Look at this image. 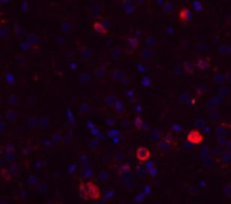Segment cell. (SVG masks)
Instances as JSON below:
<instances>
[{"label": "cell", "mask_w": 231, "mask_h": 204, "mask_svg": "<svg viewBox=\"0 0 231 204\" xmlns=\"http://www.w3.org/2000/svg\"><path fill=\"white\" fill-rule=\"evenodd\" d=\"M87 191H88V195H89L90 200H94V201H97L102 198V193H100V190L98 188V186L94 183V182H87Z\"/></svg>", "instance_id": "obj_1"}, {"label": "cell", "mask_w": 231, "mask_h": 204, "mask_svg": "<svg viewBox=\"0 0 231 204\" xmlns=\"http://www.w3.org/2000/svg\"><path fill=\"white\" fill-rule=\"evenodd\" d=\"M187 141L192 145H200L203 141V134L198 130H192L188 132Z\"/></svg>", "instance_id": "obj_2"}, {"label": "cell", "mask_w": 231, "mask_h": 204, "mask_svg": "<svg viewBox=\"0 0 231 204\" xmlns=\"http://www.w3.org/2000/svg\"><path fill=\"white\" fill-rule=\"evenodd\" d=\"M150 156H151L150 150L148 148H145V147H140V148H138V150L136 152V157L140 162L148 161Z\"/></svg>", "instance_id": "obj_3"}, {"label": "cell", "mask_w": 231, "mask_h": 204, "mask_svg": "<svg viewBox=\"0 0 231 204\" xmlns=\"http://www.w3.org/2000/svg\"><path fill=\"white\" fill-rule=\"evenodd\" d=\"M139 47V40L134 36H131L126 40V49L125 51L130 54H132L134 51Z\"/></svg>", "instance_id": "obj_4"}, {"label": "cell", "mask_w": 231, "mask_h": 204, "mask_svg": "<svg viewBox=\"0 0 231 204\" xmlns=\"http://www.w3.org/2000/svg\"><path fill=\"white\" fill-rule=\"evenodd\" d=\"M191 17H192V14L187 8H183V9L179 11V19L182 20L183 23H187L188 20L191 19Z\"/></svg>", "instance_id": "obj_5"}, {"label": "cell", "mask_w": 231, "mask_h": 204, "mask_svg": "<svg viewBox=\"0 0 231 204\" xmlns=\"http://www.w3.org/2000/svg\"><path fill=\"white\" fill-rule=\"evenodd\" d=\"M92 28H94L97 33H100V34L107 33L106 26L102 23V22H98V20H97V22H94V24H92Z\"/></svg>", "instance_id": "obj_6"}, {"label": "cell", "mask_w": 231, "mask_h": 204, "mask_svg": "<svg viewBox=\"0 0 231 204\" xmlns=\"http://www.w3.org/2000/svg\"><path fill=\"white\" fill-rule=\"evenodd\" d=\"M227 126H228L227 124H220L215 128V135H217V138H219V137H225V134L228 133Z\"/></svg>", "instance_id": "obj_7"}, {"label": "cell", "mask_w": 231, "mask_h": 204, "mask_svg": "<svg viewBox=\"0 0 231 204\" xmlns=\"http://www.w3.org/2000/svg\"><path fill=\"white\" fill-rule=\"evenodd\" d=\"M79 192H80V196L85 200V201H88L90 200L89 195H88V191H87V184L86 183H81L79 185Z\"/></svg>", "instance_id": "obj_8"}, {"label": "cell", "mask_w": 231, "mask_h": 204, "mask_svg": "<svg viewBox=\"0 0 231 204\" xmlns=\"http://www.w3.org/2000/svg\"><path fill=\"white\" fill-rule=\"evenodd\" d=\"M124 72H123L122 70H120V69H115L114 71H113L112 73V78L114 81L116 82H120V81H122L123 79H124Z\"/></svg>", "instance_id": "obj_9"}, {"label": "cell", "mask_w": 231, "mask_h": 204, "mask_svg": "<svg viewBox=\"0 0 231 204\" xmlns=\"http://www.w3.org/2000/svg\"><path fill=\"white\" fill-rule=\"evenodd\" d=\"M5 116H6L7 121L14 122V121H16L17 117H18V113H17V111H15V109H8L6 112V114H5Z\"/></svg>", "instance_id": "obj_10"}, {"label": "cell", "mask_w": 231, "mask_h": 204, "mask_svg": "<svg viewBox=\"0 0 231 204\" xmlns=\"http://www.w3.org/2000/svg\"><path fill=\"white\" fill-rule=\"evenodd\" d=\"M94 73H95L96 79H99V80L103 79V78L105 77V75H106L105 68H103V67H98V68H96V69H95Z\"/></svg>", "instance_id": "obj_11"}, {"label": "cell", "mask_w": 231, "mask_h": 204, "mask_svg": "<svg viewBox=\"0 0 231 204\" xmlns=\"http://www.w3.org/2000/svg\"><path fill=\"white\" fill-rule=\"evenodd\" d=\"M219 158H220V160H221L222 162H225V164H229V162L231 161V151H229V150H225V151L222 152L221 156H220Z\"/></svg>", "instance_id": "obj_12"}, {"label": "cell", "mask_w": 231, "mask_h": 204, "mask_svg": "<svg viewBox=\"0 0 231 204\" xmlns=\"http://www.w3.org/2000/svg\"><path fill=\"white\" fill-rule=\"evenodd\" d=\"M195 66L197 67L200 70H205L206 68H209V66H210V63L208 62V60L205 59H198L197 61H196V63H195Z\"/></svg>", "instance_id": "obj_13"}, {"label": "cell", "mask_w": 231, "mask_h": 204, "mask_svg": "<svg viewBox=\"0 0 231 204\" xmlns=\"http://www.w3.org/2000/svg\"><path fill=\"white\" fill-rule=\"evenodd\" d=\"M79 55L81 56L83 59H89L90 56H91V51H90V49H88L87 46H83V49L80 50Z\"/></svg>", "instance_id": "obj_14"}, {"label": "cell", "mask_w": 231, "mask_h": 204, "mask_svg": "<svg viewBox=\"0 0 231 204\" xmlns=\"http://www.w3.org/2000/svg\"><path fill=\"white\" fill-rule=\"evenodd\" d=\"M183 68H184V71L187 73H194V64L189 61H184L183 63Z\"/></svg>", "instance_id": "obj_15"}, {"label": "cell", "mask_w": 231, "mask_h": 204, "mask_svg": "<svg viewBox=\"0 0 231 204\" xmlns=\"http://www.w3.org/2000/svg\"><path fill=\"white\" fill-rule=\"evenodd\" d=\"M145 45L148 47H153V46L157 45V39H156L153 35H149L147 39H145Z\"/></svg>", "instance_id": "obj_16"}, {"label": "cell", "mask_w": 231, "mask_h": 204, "mask_svg": "<svg viewBox=\"0 0 231 204\" xmlns=\"http://www.w3.org/2000/svg\"><path fill=\"white\" fill-rule=\"evenodd\" d=\"M225 80H227V78H225V75H223V73H217L214 76V81L218 85H222Z\"/></svg>", "instance_id": "obj_17"}, {"label": "cell", "mask_w": 231, "mask_h": 204, "mask_svg": "<svg viewBox=\"0 0 231 204\" xmlns=\"http://www.w3.org/2000/svg\"><path fill=\"white\" fill-rule=\"evenodd\" d=\"M140 55H141L142 59H151L152 55H153V53H152V50L145 49V50H142Z\"/></svg>", "instance_id": "obj_18"}, {"label": "cell", "mask_w": 231, "mask_h": 204, "mask_svg": "<svg viewBox=\"0 0 231 204\" xmlns=\"http://www.w3.org/2000/svg\"><path fill=\"white\" fill-rule=\"evenodd\" d=\"M162 139V135H161V132L159 131V130H155L153 131V133L151 134V140L155 142H159L161 141Z\"/></svg>", "instance_id": "obj_19"}, {"label": "cell", "mask_w": 231, "mask_h": 204, "mask_svg": "<svg viewBox=\"0 0 231 204\" xmlns=\"http://www.w3.org/2000/svg\"><path fill=\"white\" fill-rule=\"evenodd\" d=\"M8 103H9V105H11V106L18 105V103H19V97H18L17 95H9V97H8Z\"/></svg>", "instance_id": "obj_20"}, {"label": "cell", "mask_w": 231, "mask_h": 204, "mask_svg": "<svg viewBox=\"0 0 231 204\" xmlns=\"http://www.w3.org/2000/svg\"><path fill=\"white\" fill-rule=\"evenodd\" d=\"M90 109H91V107H90V105L89 104H87V103H83V104H81V105L79 106V112L83 113V114L89 113Z\"/></svg>", "instance_id": "obj_21"}, {"label": "cell", "mask_w": 231, "mask_h": 204, "mask_svg": "<svg viewBox=\"0 0 231 204\" xmlns=\"http://www.w3.org/2000/svg\"><path fill=\"white\" fill-rule=\"evenodd\" d=\"M1 177L5 181H10L11 179V171H10V169H5L3 168L2 170H1Z\"/></svg>", "instance_id": "obj_22"}, {"label": "cell", "mask_w": 231, "mask_h": 204, "mask_svg": "<svg viewBox=\"0 0 231 204\" xmlns=\"http://www.w3.org/2000/svg\"><path fill=\"white\" fill-rule=\"evenodd\" d=\"M38 122H40V121L37 120L36 116H34V115L30 116V119L27 120V124H28V126H30V128H34V126H36V125L38 124Z\"/></svg>", "instance_id": "obj_23"}, {"label": "cell", "mask_w": 231, "mask_h": 204, "mask_svg": "<svg viewBox=\"0 0 231 204\" xmlns=\"http://www.w3.org/2000/svg\"><path fill=\"white\" fill-rule=\"evenodd\" d=\"M38 125H40V128H42V129L47 128V126H49V117H47V116H42L40 119Z\"/></svg>", "instance_id": "obj_24"}, {"label": "cell", "mask_w": 231, "mask_h": 204, "mask_svg": "<svg viewBox=\"0 0 231 204\" xmlns=\"http://www.w3.org/2000/svg\"><path fill=\"white\" fill-rule=\"evenodd\" d=\"M116 102H117V100H116L115 96H107L105 98V103L109 106H115Z\"/></svg>", "instance_id": "obj_25"}, {"label": "cell", "mask_w": 231, "mask_h": 204, "mask_svg": "<svg viewBox=\"0 0 231 204\" xmlns=\"http://www.w3.org/2000/svg\"><path fill=\"white\" fill-rule=\"evenodd\" d=\"M128 171H130V166L128 164H124V165H122V166H120V167H119L117 174L123 175V174H125V173H128Z\"/></svg>", "instance_id": "obj_26"}, {"label": "cell", "mask_w": 231, "mask_h": 204, "mask_svg": "<svg viewBox=\"0 0 231 204\" xmlns=\"http://www.w3.org/2000/svg\"><path fill=\"white\" fill-rule=\"evenodd\" d=\"M88 147L90 149H97L99 147V140L98 139H91L89 142H88Z\"/></svg>", "instance_id": "obj_27"}, {"label": "cell", "mask_w": 231, "mask_h": 204, "mask_svg": "<svg viewBox=\"0 0 231 204\" xmlns=\"http://www.w3.org/2000/svg\"><path fill=\"white\" fill-rule=\"evenodd\" d=\"M229 140L225 137H219V138H217V143H218L220 147H223V145H228Z\"/></svg>", "instance_id": "obj_28"}, {"label": "cell", "mask_w": 231, "mask_h": 204, "mask_svg": "<svg viewBox=\"0 0 231 204\" xmlns=\"http://www.w3.org/2000/svg\"><path fill=\"white\" fill-rule=\"evenodd\" d=\"M71 30H72V24L70 23V22H64V23H62V31L63 32L69 33Z\"/></svg>", "instance_id": "obj_29"}, {"label": "cell", "mask_w": 231, "mask_h": 204, "mask_svg": "<svg viewBox=\"0 0 231 204\" xmlns=\"http://www.w3.org/2000/svg\"><path fill=\"white\" fill-rule=\"evenodd\" d=\"M158 148L160 149V150H162V151H167L169 148H170V145H168V143H166L165 141H160L158 145Z\"/></svg>", "instance_id": "obj_30"}, {"label": "cell", "mask_w": 231, "mask_h": 204, "mask_svg": "<svg viewBox=\"0 0 231 204\" xmlns=\"http://www.w3.org/2000/svg\"><path fill=\"white\" fill-rule=\"evenodd\" d=\"M134 125H136V128L138 129V130H141V129L143 128V121H142V119L140 116L136 117V120H134Z\"/></svg>", "instance_id": "obj_31"}, {"label": "cell", "mask_w": 231, "mask_h": 204, "mask_svg": "<svg viewBox=\"0 0 231 204\" xmlns=\"http://www.w3.org/2000/svg\"><path fill=\"white\" fill-rule=\"evenodd\" d=\"M26 41L28 44H35L37 42V37H35L34 34H28L26 37Z\"/></svg>", "instance_id": "obj_32"}, {"label": "cell", "mask_w": 231, "mask_h": 204, "mask_svg": "<svg viewBox=\"0 0 231 204\" xmlns=\"http://www.w3.org/2000/svg\"><path fill=\"white\" fill-rule=\"evenodd\" d=\"M108 173L106 170H103V171H100L99 173V175H98V178H99V181L100 182H105L106 179H108Z\"/></svg>", "instance_id": "obj_33"}, {"label": "cell", "mask_w": 231, "mask_h": 204, "mask_svg": "<svg viewBox=\"0 0 231 204\" xmlns=\"http://www.w3.org/2000/svg\"><path fill=\"white\" fill-rule=\"evenodd\" d=\"M162 141H165L166 143H168V145H172V135L170 134V133H167V134H165L164 137H162Z\"/></svg>", "instance_id": "obj_34"}, {"label": "cell", "mask_w": 231, "mask_h": 204, "mask_svg": "<svg viewBox=\"0 0 231 204\" xmlns=\"http://www.w3.org/2000/svg\"><path fill=\"white\" fill-rule=\"evenodd\" d=\"M114 107H115V112L117 113V114H121V113L124 111L122 103L120 102V100H117V102H116V104H115V106H114Z\"/></svg>", "instance_id": "obj_35"}, {"label": "cell", "mask_w": 231, "mask_h": 204, "mask_svg": "<svg viewBox=\"0 0 231 204\" xmlns=\"http://www.w3.org/2000/svg\"><path fill=\"white\" fill-rule=\"evenodd\" d=\"M172 5L170 2H165V6H164V11L167 14H170L172 11Z\"/></svg>", "instance_id": "obj_36"}, {"label": "cell", "mask_w": 231, "mask_h": 204, "mask_svg": "<svg viewBox=\"0 0 231 204\" xmlns=\"http://www.w3.org/2000/svg\"><path fill=\"white\" fill-rule=\"evenodd\" d=\"M119 134H120V132L117 131V130H111V131L107 132V135H108L109 138H112V139H115Z\"/></svg>", "instance_id": "obj_37"}, {"label": "cell", "mask_w": 231, "mask_h": 204, "mask_svg": "<svg viewBox=\"0 0 231 204\" xmlns=\"http://www.w3.org/2000/svg\"><path fill=\"white\" fill-rule=\"evenodd\" d=\"M52 140H53V142H54V143H59V142L62 140V135L58 132V133H55V134L52 137Z\"/></svg>", "instance_id": "obj_38"}, {"label": "cell", "mask_w": 231, "mask_h": 204, "mask_svg": "<svg viewBox=\"0 0 231 204\" xmlns=\"http://www.w3.org/2000/svg\"><path fill=\"white\" fill-rule=\"evenodd\" d=\"M79 79H80V81H83V82H88L90 80V78L87 73H81L79 76Z\"/></svg>", "instance_id": "obj_39"}, {"label": "cell", "mask_w": 231, "mask_h": 204, "mask_svg": "<svg viewBox=\"0 0 231 204\" xmlns=\"http://www.w3.org/2000/svg\"><path fill=\"white\" fill-rule=\"evenodd\" d=\"M83 175L85 178H91V176H92L91 169H85V170L83 171Z\"/></svg>", "instance_id": "obj_40"}, {"label": "cell", "mask_w": 231, "mask_h": 204, "mask_svg": "<svg viewBox=\"0 0 231 204\" xmlns=\"http://www.w3.org/2000/svg\"><path fill=\"white\" fill-rule=\"evenodd\" d=\"M201 155L203 158H206V157H209V152H210V150H209V148H206V147H203L201 150Z\"/></svg>", "instance_id": "obj_41"}, {"label": "cell", "mask_w": 231, "mask_h": 204, "mask_svg": "<svg viewBox=\"0 0 231 204\" xmlns=\"http://www.w3.org/2000/svg\"><path fill=\"white\" fill-rule=\"evenodd\" d=\"M228 92H229V90H228V88H227V87H222V88L219 90V94H220V96H221V97H223V96H225V95H228Z\"/></svg>", "instance_id": "obj_42"}, {"label": "cell", "mask_w": 231, "mask_h": 204, "mask_svg": "<svg viewBox=\"0 0 231 204\" xmlns=\"http://www.w3.org/2000/svg\"><path fill=\"white\" fill-rule=\"evenodd\" d=\"M195 124H196V126H197V128H200V129L204 128L205 125H206V124H205L204 120H198V121H196V122H195Z\"/></svg>", "instance_id": "obj_43"}, {"label": "cell", "mask_w": 231, "mask_h": 204, "mask_svg": "<svg viewBox=\"0 0 231 204\" xmlns=\"http://www.w3.org/2000/svg\"><path fill=\"white\" fill-rule=\"evenodd\" d=\"M28 182H30V184L35 185V183H37V182H38V178H37L36 176H34V175H32V176L30 177V179H28Z\"/></svg>", "instance_id": "obj_44"}, {"label": "cell", "mask_w": 231, "mask_h": 204, "mask_svg": "<svg viewBox=\"0 0 231 204\" xmlns=\"http://www.w3.org/2000/svg\"><path fill=\"white\" fill-rule=\"evenodd\" d=\"M222 152H223V151H222V149H221V148H219V147H218V148H214V149H213V155H214V156H218V157H220Z\"/></svg>", "instance_id": "obj_45"}, {"label": "cell", "mask_w": 231, "mask_h": 204, "mask_svg": "<svg viewBox=\"0 0 231 204\" xmlns=\"http://www.w3.org/2000/svg\"><path fill=\"white\" fill-rule=\"evenodd\" d=\"M10 171H11V174H14V175H18V168H17L16 165H13V166L10 167Z\"/></svg>", "instance_id": "obj_46"}, {"label": "cell", "mask_w": 231, "mask_h": 204, "mask_svg": "<svg viewBox=\"0 0 231 204\" xmlns=\"http://www.w3.org/2000/svg\"><path fill=\"white\" fill-rule=\"evenodd\" d=\"M193 5H194L195 10H196V11H200V10H202V6H201V3H200V2H197V1H195V2L193 3Z\"/></svg>", "instance_id": "obj_47"}, {"label": "cell", "mask_w": 231, "mask_h": 204, "mask_svg": "<svg viewBox=\"0 0 231 204\" xmlns=\"http://www.w3.org/2000/svg\"><path fill=\"white\" fill-rule=\"evenodd\" d=\"M112 52L114 56H121V51H120V49H114Z\"/></svg>", "instance_id": "obj_48"}, {"label": "cell", "mask_w": 231, "mask_h": 204, "mask_svg": "<svg viewBox=\"0 0 231 204\" xmlns=\"http://www.w3.org/2000/svg\"><path fill=\"white\" fill-rule=\"evenodd\" d=\"M122 82H123V84H124L125 86H126V85L129 86L130 84H131V79H130L129 77H124V79L122 80Z\"/></svg>", "instance_id": "obj_49"}, {"label": "cell", "mask_w": 231, "mask_h": 204, "mask_svg": "<svg viewBox=\"0 0 231 204\" xmlns=\"http://www.w3.org/2000/svg\"><path fill=\"white\" fill-rule=\"evenodd\" d=\"M6 152H14V147L10 145H6Z\"/></svg>", "instance_id": "obj_50"}, {"label": "cell", "mask_w": 231, "mask_h": 204, "mask_svg": "<svg viewBox=\"0 0 231 204\" xmlns=\"http://www.w3.org/2000/svg\"><path fill=\"white\" fill-rule=\"evenodd\" d=\"M106 124H108L109 126H113V125L115 124V121L112 119H109V120H106Z\"/></svg>", "instance_id": "obj_51"}, {"label": "cell", "mask_w": 231, "mask_h": 204, "mask_svg": "<svg viewBox=\"0 0 231 204\" xmlns=\"http://www.w3.org/2000/svg\"><path fill=\"white\" fill-rule=\"evenodd\" d=\"M91 133H92V135H94V137H97V135L99 134V131L97 130V129H92Z\"/></svg>", "instance_id": "obj_52"}, {"label": "cell", "mask_w": 231, "mask_h": 204, "mask_svg": "<svg viewBox=\"0 0 231 204\" xmlns=\"http://www.w3.org/2000/svg\"><path fill=\"white\" fill-rule=\"evenodd\" d=\"M136 174H138L139 176H141L142 174H144V169H143V168H138V171H136Z\"/></svg>", "instance_id": "obj_53"}, {"label": "cell", "mask_w": 231, "mask_h": 204, "mask_svg": "<svg viewBox=\"0 0 231 204\" xmlns=\"http://www.w3.org/2000/svg\"><path fill=\"white\" fill-rule=\"evenodd\" d=\"M123 157H124V155H123V153H121V152H119V156H117V155L115 156V158L117 159V160H120V159L123 158Z\"/></svg>", "instance_id": "obj_54"}, {"label": "cell", "mask_w": 231, "mask_h": 204, "mask_svg": "<svg viewBox=\"0 0 231 204\" xmlns=\"http://www.w3.org/2000/svg\"><path fill=\"white\" fill-rule=\"evenodd\" d=\"M121 125H122L123 128H125V126L129 125V122H128V121H122V122H121Z\"/></svg>", "instance_id": "obj_55"}, {"label": "cell", "mask_w": 231, "mask_h": 204, "mask_svg": "<svg viewBox=\"0 0 231 204\" xmlns=\"http://www.w3.org/2000/svg\"><path fill=\"white\" fill-rule=\"evenodd\" d=\"M227 148H228L229 151H231V140H229L228 145H227Z\"/></svg>", "instance_id": "obj_56"}, {"label": "cell", "mask_w": 231, "mask_h": 204, "mask_svg": "<svg viewBox=\"0 0 231 204\" xmlns=\"http://www.w3.org/2000/svg\"><path fill=\"white\" fill-rule=\"evenodd\" d=\"M230 135H231V132H230Z\"/></svg>", "instance_id": "obj_57"}]
</instances>
